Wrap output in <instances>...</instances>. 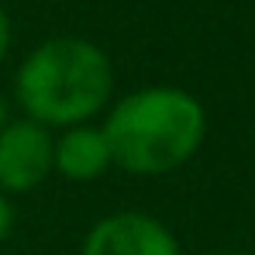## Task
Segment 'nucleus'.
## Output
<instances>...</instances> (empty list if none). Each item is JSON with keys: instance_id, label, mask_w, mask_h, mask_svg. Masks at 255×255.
<instances>
[{"instance_id": "423d86ee", "label": "nucleus", "mask_w": 255, "mask_h": 255, "mask_svg": "<svg viewBox=\"0 0 255 255\" xmlns=\"http://www.w3.org/2000/svg\"><path fill=\"white\" fill-rule=\"evenodd\" d=\"M14 204H10V197L7 193H0V242H7L10 238V231H14Z\"/></svg>"}, {"instance_id": "7ed1b4c3", "label": "nucleus", "mask_w": 255, "mask_h": 255, "mask_svg": "<svg viewBox=\"0 0 255 255\" xmlns=\"http://www.w3.org/2000/svg\"><path fill=\"white\" fill-rule=\"evenodd\" d=\"M80 255H183V249L155 214L114 211L90 224Z\"/></svg>"}, {"instance_id": "0eeeda50", "label": "nucleus", "mask_w": 255, "mask_h": 255, "mask_svg": "<svg viewBox=\"0 0 255 255\" xmlns=\"http://www.w3.org/2000/svg\"><path fill=\"white\" fill-rule=\"evenodd\" d=\"M7 52H10V17H7V10L0 3V66H3Z\"/></svg>"}, {"instance_id": "1a4fd4ad", "label": "nucleus", "mask_w": 255, "mask_h": 255, "mask_svg": "<svg viewBox=\"0 0 255 255\" xmlns=\"http://www.w3.org/2000/svg\"><path fill=\"white\" fill-rule=\"evenodd\" d=\"M7 121H10V118H7V100H3V93H0V128L7 125Z\"/></svg>"}, {"instance_id": "39448f33", "label": "nucleus", "mask_w": 255, "mask_h": 255, "mask_svg": "<svg viewBox=\"0 0 255 255\" xmlns=\"http://www.w3.org/2000/svg\"><path fill=\"white\" fill-rule=\"evenodd\" d=\"M114 169L111 145L100 125L62 128L52 145V172H59L69 183H93Z\"/></svg>"}, {"instance_id": "f03ea898", "label": "nucleus", "mask_w": 255, "mask_h": 255, "mask_svg": "<svg viewBox=\"0 0 255 255\" xmlns=\"http://www.w3.org/2000/svg\"><path fill=\"white\" fill-rule=\"evenodd\" d=\"M14 97L24 118L48 131L93 125L114 100V62L97 42L80 35L45 38L21 59Z\"/></svg>"}, {"instance_id": "20e7f679", "label": "nucleus", "mask_w": 255, "mask_h": 255, "mask_svg": "<svg viewBox=\"0 0 255 255\" xmlns=\"http://www.w3.org/2000/svg\"><path fill=\"white\" fill-rule=\"evenodd\" d=\"M55 134L31 118H17L0 128V193H31L52 176Z\"/></svg>"}, {"instance_id": "f257e3e1", "label": "nucleus", "mask_w": 255, "mask_h": 255, "mask_svg": "<svg viewBox=\"0 0 255 255\" xmlns=\"http://www.w3.org/2000/svg\"><path fill=\"white\" fill-rule=\"evenodd\" d=\"M104 138L114 166L128 176H169L183 169L207 138V111L183 86L152 83L104 111Z\"/></svg>"}, {"instance_id": "6e6552de", "label": "nucleus", "mask_w": 255, "mask_h": 255, "mask_svg": "<svg viewBox=\"0 0 255 255\" xmlns=\"http://www.w3.org/2000/svg\"><path fill=\"white\" fill-rule=\"evenodd\" d=\"M204 255H249V252H238V249H211V252Z\"/></svg>"}]
</instances>
